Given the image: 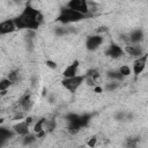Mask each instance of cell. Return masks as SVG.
Instances as JSON below:
<instances>
[{"label": "cell", "instance_id": "1", "mask_svg": "<svg viewBox=\"0 0 148 148\" xmlns=\"http://www.w3.org/2000/svg\"><path fill=\"white\" fill-rule=\"evenodd\" d=\"M14 22L17 30L28 29L29 31L37 30L44 22V15L40 10L34 8L31 5H27L20 15L14 17Z\"/></svg>", "mask_w": 148, "mask_h": 148}, {"label": "cell", "instance_id": "2", "mask_svg": "<svg viewBox=\"0 0 148 148\" xmlns=\"http://www.w3.org/2000/svg\"><path fill=\"white\" fill-rule=\"evenodd\" d=\"M87 17H89V16L84 15V14H81L79 12H75V10H73L68 7H62V8H60L59 15L57 16L56 21L60 22L62 24H71V23L80 22V21H82Z\"/></svg>", "mask_w": 148, "mask_h": 148}, {"label": "cell", "instance_id": "3", "mask_svg": "<svg viewBox=\"0 0 148 148\" xmlns=\"http://www.w3.org/2000/svg\"><path fill=\"white\" fill-rule=\"evenodd\" d=\"M66 7L75 10V12H79L81 14H84V15H88L89 17L92 16L91 12H90V5L88 1L86 0H69L67 3H66Z\"/></svg>", "mask_w": 148, "mask_h": 148}, {"label": "cell", "instance_id": "4", "mask_svg": "<svg viewBox=\"0 0 148 148\" xmlns=\"http://www.w3.org/2000/svg\"><path fill=\"white\" fill-rule=\"evenodd\" d=\"M84 81H86V76L84 75H76L74 77H67V79L64 77L61 80V84L68 91L75 92Z\"/></svg>", "mask_w": 148, "mask_h": 148}, {"label": "cell", "instance_id": "5", "mask_svg": "<svg viewBox=\"0 0 148 148\" xmlns=\"http://www.w3.org/2000/svg\"><path fill=\"white\" fill-rule=\"evenodd\" d=\"M103 43V35H90L86 39V49L88 51H96Z\"/></svg>", "mask_w": 148, "mask_h": 148}, {"label": "cell", "instance_id": "6", "mask_svg": "<svg viewBox=\"0 0 148 148\" xmlns=\"http://www.w3.org/2000/svg\"><path fill=\"white\" fill-rule=\"evenodd\" d=\"M147 60H148V53H145L142 54L141 57L136 58L133 62V74L135 77H138L146 68V65H147Z\"/></svg>", "mask_w": 148, "mask_h": 148}, {"label": "cell", "instance_id": "7", "mask_svg": "<svg viewBox=\"0 0 148 148\" xmlns=\"http://www.w3.org/2000/svg\"><path fill=\"white\" fill-rule=\"evenodd\" d=\"M104 53H105L106 57H109L111 59H119V58H121L125 54V51H124V49L120 47V45H118L116 43H111L106 47Z\"/></svg>", "mask_w": 148, "mask_h": 148}, {"label": "cell", "instance_id": "8", "mask_svg": "<svg viewBox=\"0 0 148 148\" xmlns=\"http://www.w3.org/2000/svg\"><path fill=\"white\" fill-rule=\"evenodd\" d=\"M84 76H86V81H84V82H86L88 86L96 87V81L99 79L101 74H99V72H98L97 68H90V69H88V71L86 72Z\"/></svg>", "mask_w": 148, "mask_h": 148}, {"label": "cell", "instance_id": "9", "mask_svg": "<svg viewBox=\"0 0 148 148\" xmlns=\"http://www.w3.org/2000/svg\"><path fill=\"white\" fill-rule=\"evenodd\" d=\"M15 30H17V29H16L14 18L6 20V21H2V22L0 23V34H1V35L12 34V32H14Z\"/></svg>", "mask_w": 148, "mask_h": 148}, {"label": "cell", "instance_id": "10", "mask_svg": "<svg viewBox=\"0 0 148 148\" xmlns=\"http://www.w3.org/2000/svg\"><path fill=\"white\" fill-rule=\"evenodd\" d=\"M79 65H80L79 60H74V61H73L71 65H68V66H67V67L64 69V72H62V76H64L65 79L76 76V75H77Z\"/></svg>", "mask_w": 148, "mask_h": 148}, {"label": "cell", "instance_id": "11", "mask_svg": "<svg viewBox=\"0 0 148 148\" xmlns=\"http://www.w3.org/2000/svg\"><path fill=\"white\" fill-rule=\"evenodd\" d=\"M124 51H125V53H127V54H130L132 57H136V58H139L142 54H145L142 47L139 44H128V45L125 46Z\"/></svg>", "mask_w": 148, "mask_h": 148}, {"label": "cell", "instance_id": "12", "mask_svg": "<svg viewBox=\"0 0 148 148\" xmlns=\"http://www.w3.org/2000/svg\"><path fill=\"white\" fill-rule=\"evenodd\" d=\"M143 38L145 34L142 29H134L128 34V42H131L132 44H139L143 40Z\"/></svg>", "mask_w": 148, "mask_h": 148}, {"label": "cell", "instance_id": "13", "mask_svg": "<svg viewBox=\"0 0 148 148\" xmlns=\"http://www.w3.org/2000/svg\"><path fill=\"white\" fill-rule=\"evenodd\" d=\"M12 130L15 132V134L25 136L27 134H29V124H27L24 120H22V121L16 123L15 125H13Z\"/></svg>", "mask_w": 148, "mask_h": 148}, {"label": "cell", "instance_id": "14", "mask_svg": "<svg viewBox=\"0 0 148 148\" xmlns=\"http://www.w3.org/2000/svg\"><path fill=\"white\" fill-rule=\"evenodd\" d=\"M15 135V132L13 130H8L3 126L0 127V146L2 147L5 145V142L7 140H9L10 138H13Z\"/></svg>", "mask_w": 148, "mask_h": 148}, {"label": "cell", "instance_id": "15", "mask_svg": "<svg viewBox=\"0 0 148 148\" xmlns=\"http://www.w3.org/2000/svg\"><path fill=\"white\" fill-rule=\"evenodd\" d=\"M18 104H20V106H21L24 111H30V110L32 109V105H34V102H32V99H31L30 94L23 95V96L21 97Z\"/></svg>", "mask_w": 148, "mask_h": 148}, {"label": "cell", "instance_id": "16", "mask_svg": "<svg viewBox=\"0 0 148 148\" xmlns=\"http://www.w3.org/2000/svg\"><path fill=\"white\" fill-rule=\"evenodd\" d=\"M134 114L132 112H125V111H118L114 114V119L118 121H131L133 120Z\"/></svg>", "mask_w": 148, "mask_h": 148}, {"label": "cell", "instance_id": "17", "mask_svg": "<svg viewBox=\"0 0 148 148\" xmlns=\"http://www.w3.org/2000/svg\"><path fill=\"white\" fill-rule=\"evenodd\" d=\"M139 142H140V136H130L125 140L124 147L125 148H138Z\"/></svg>", "mask_w": 148, "mask_h": 148}, {"label": "cell", "instance_id": "18", "mask_svg": "<svg viewBox=\"0 0 148 148\" xmlns=\"http://www.w3.org/2000/svg\"><path fill=\"white\" fill-rule=\"evenodd\" d=\"M81 125H80V119L77 121H73V123H68V126H67V131L69 134L74 135V134H77L80 131H81Z\"/></svg>", "mask_w": 148, "mask_h": 148}, {"label": "cell", "instance_id": "19", "mask_svg": "<svg viewBox=\"0 0 148 148\" xmlns=\"http://www.w3.org/2000/svg\"><path fill=\"white\" fill-rule=\"evenodd\" d=\"M106 76L109 79H111L112 81H116V82H120L123 81L125 77L119 73V71H108L106 72Z\"/></svg>", "mask_w": 148, "mask_h": 148}, {"label": "cell", "instance_id": "20", "mask_svg": "<svg viewBox=\"0 0 148 148\" xmlns=\"http://www.w3.org/2000/svg\"><path fill=\"white\" fill-rule=\"evenodd\" d=\"M37 139H38V138H37V135H36L35 133H29V134H27L25 136H23V139H22V145H23V146H30V145L34 143Z\"/></svg>", "mask_w": 148, "mask_h": 148}, {"label": "cell", "instance_id": "21", "mask_svg": "<svg viewBox=\"0 0 148 148\" xmlns=\"http://www.w3.org/2000/svg\"><path fill=\"white\" fill-rule=\"evenodd\" d=\"M45 121H46V119H45V118H40V119H38V120H37V123L34 125V133H35V134H38V133H40V132L45 131V130H44Z\"/></svg>", "mask_w": 148, "mask_h": 148}, {"label": "cell", "instance_id": "22", "mask_svg": "<svg viewBox=\"0 0 148 148\" xmlns=\"http://www.w3.org/2000/svg\"><path fill=\"white\" fill-rule=\"evenodd\" d=\"M91 117H92L91 113H83V114H80V125H81V127H87V126L90 124Z\"/></svg>", "mask_w": 148, "mask_h": 148}, {"label": "cell", "instance_id": "23", "mask_svg": "<svg viewBox=\"0 0 148 148\" xmlns=\"http://www.w3.org/2000/svg\"><path fill=\"white\" fill-rule=\"evenodd\" d=\"M7 77L13 82V83H16L20 81L21 79V74H20V71L18 69H14V71H10L7 75Z\"/></svg>", "mask_w": 148, "mask_h": 148}, {"label": "cell", "instance_id": "24", "mask_svg": "<svg viewBox=\"0 0 148 148\" xmlns=\"http://www.w3.org/2000/svg\"><path fill=\"white\" fill-rule=\"evenodd\" d=\"M12 84H13V82H12L8 77H3V79L0 81V91L7 90Z\"/></svg>", "mask_w": 148, "mask_h": 148}, {"label": "cell", "instance_id": "25", "mask_svg": "<svg viewBox=\"0 0 148 148\" xmlns=\"http://www.w3.org/2000/svg\"><path fill=\"white\" fill-rule=\"evenodd\" d=\"M119 73L124 76V77H126V76H130L131 74H132V69L130 68V66H127V65H121L120 67H119Z\"/></svg>", "mask_w": 148, "mask_h": 148}, {"label": "cell", "instance_id": "26", "mask_svg": "<svg viewBox=\"0 0 148 148\" xmlns=\"http://www.w3.org/2000/svg\"><path fill=\"white\" fill-rule=\"evenodd\" d=\"M72 30L71 29H68V28H64V27H57L56 29H54V34L57 35V36H64V35H66V34H69Z\"/></svg>", "mask_w": 148, "mask_h": 148}, {"label": "cell", "instance_id": "27", "mask_svg": "<svg viewBox=\"0 0 148 148\" xmlns=\"http://www.w3.org/2000/svg\"><path fill=\"white\" fill-rule=\"evenodd\" d=\"M119 86H120V84H119L118 82H116V81L108 82V83L105 84V87H104V90H106V91H113V90H116Z\"/></svg>", "mask_w": 148, "mask_h": 148}, {"label": "cell", "instance_id": "28", "mask_svg": "<svg viewBox=\"0 0 148 148\" xmlns=\"http://www.w3.org/2000/svg\"><path fill=\"white\" fill-rule=\"evenodd\" d=\"M96 143H97V136H96V135H94V136H91V138L88 140L87 146H88V147H90V148H94V147L96 146Z\"/></svg>", "mask_w": 148, "mask_h": 148}, {"label": "cell", "instance_id": "29", "mask_svg": "<svg viewBox=\"0 0 148 148\" xmlns=\"http://www.w3.org/2000/svg\"><path fill=\"white\" fill-rule=\"evenodd\" d=\"M46 66L47 67H50V68H52V69H56L57 68V64L54 62V61H52V60H46Z\"/></svg>", "mask_w": 148, "mask_h": 148}, {"label": "cell", "instance_id": "30", "mask_svg": "<svg viewBox=\"0 0 148 148\" xmlns=\"http://www.w3.org/2000/svg\"><path fill=\"white\" fill-rule=\"evenodd\" d=\"M109 29L106 28V27H99L97 30H96V32H97V35H102L103 32H106Z\"/></svg>", "mask_w": 148, "mask_h": 148}, {"label": "cell", "instance_id": "31", "mask_svg": "<svg viewBox=\"0 0 148 148\" xmlns=\"http://www.w3.org/2000/svg\"><path fill=\"white\" fill-rule=\"evenodd\" d=\"M24 118V114L22 112H16V114L14 116V120H21Z\"/></svg>", "mask_w": 148, "mask_h": 148}, {"label": "cell", "instance_id": "32", "mask_svg": "<svg viewBox=\"0 0 148 148\" xmlns=\"http://www.w3.org/2000/svg\"><path fill=\"white\" fill-rule=\"evenodd\" d=\"M94 91H95V92H102V91H103V88L99 87V86H96V87L94 88Z\"/></svg>", "mask_w": 148, "mask_h": 148}, {"label": "cell", "instance_id": "33", "mask_svg": "<svg viewBox=\"0 0 148 148\" xmlns=\"http://www.w3.org/2000/svg\"><path fill=\"white\" fill-rule=\"evenodd\" d=\"M24 121H25V123H27V124H29V125H30V124H31V123H32V117H30V116H29V117H27V118H25V120H24Z\"/></svg>", "mask_w": 148, "mask_h": 148}, {"label": "cell", "instance_id": "34", "mask_svg": "<svg viewBox=\"0 0 148 148\" xmlns=\"http://www.w3.org/2000/svg\"><path fill=\"white\" fill-rule=\"evenodd\" d=\"M0 94H1V96H5V95L7 94V90H3V91H0Z\"/></svg>", "mask_w": 148, "mask_h": 148}]
</instances>
